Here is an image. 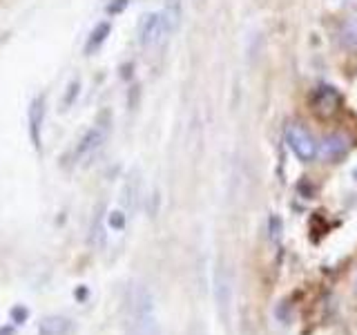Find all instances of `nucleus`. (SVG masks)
<instances>
[{
  "mask_svg": "<svg viewBox=\"0 0 357 335\" xmlns=\"http://www.w3.org/2000/svg\"><path fill=\"white\" fill-rule=\"evenodd\" d=\"M9 318H11V322L14 324H25L27 322V318H29V311L25 308V306H14L9 311Z\"/></svg>",
  "mask_w": 357,
  "mask_h": 335,
  "instance_id": "15",
  "label": "nucleus"
},
{
  "mask_svg": "<svg viewBox=\"0 0 357 335\" xmlns=\"http://www.w3.org/2000/svg\"><path fill=\"white\" fill-rule=\"evenodd\" d=\"M78 92H81V78L76 76V78H72V81H70V85H67V92L63 96V110H67L70 105L76 103Z\"/></svg>",
  "mask_w": 357,
  "mask_h": 335,
  "instance_id": "14",
  "label": "nucleus"
},
{
  "mask_svg": "<svg viewBox=\"0 0 357 335\" xmlns=\"http://www.w3.org/2000/svg\"><path fill=\"white\" fill-rule=\"evenodd\" d=\"M0 335H14V327H3L0 329Z\"/></svg>",
  "mask_w": 357,
  "mask_h": 335,
  "instance_id": "18",
  "label": "nucleus"
},
{
  "mask_svg": "<svg viewBox=\"0 0 357 335\" xmlns=\"http://www.w3.org/2000/svg\"><path fill=\"white\" fill-rule=\"evenodd\" d=\"M286 141H288V145L293 148V152L299 156L301 161H312L317 156L319 145L315 143V139H312L304 128L299 126V123H293V126H288V130H286Z\"/></svg>",
  "mask_w": 357,
  "mask_h": 335,
  "instance_id": "4",
  "label": "nucleus"
},
{
  "mask_svg": "<svg viewBox=\"0 0 357 335\" xmlns=\"http://www.w3.org/2000/svg\"><path fill=\"white\" fill-rule=\"evenodd\" d=\"M128 3H130V0H114V3H109V5H107V14H112V16H114V14H121V11L128 7Z\"/></svg>",
  "mask_w": 357,
  "mask_h": 335,
  "instance_id": "17",
  "label": "nucleus"
},
{
  "mask_svg": "<svg viewBox=\"0 0 357 335\" xmlns=\"http://www.w3.org/2000/svg\"><path fill=\"white\" fill-rule=\"evenodd\" d=\"M109 31H112V25L109 22H98V25L92 29V34H89V38L85 43V54H94L100 50V45H103L109 36Z\"/></svg>",
  "mask_w": 357,
  "mask_h": 335,
  "instance_id": "11",
  "label": "nucleus"
},
{
  "mask_svg": "<svg viewBox=\"0 0 357 335\" xmlns=\"http://www.w3.org/2000/svg\"><path fill=\"white\" fill-rule=\"evenodd\" d=\"M344 40L349 45H357V20L344 27Z\"/></svg>",
  "mask_w": 357,
  "mask_h": 335,
  "instance_id": "16",
  "label": "nucleus"
},
{
  "mask_svg": "<svg viewBox=\"0 0 357 335\" xmlns=\"http://www.w3.org/2000/svg\"><path fill=\"white\" fill-rule=\"evenodd\" d=\"M45 110H47V103H45V94H38L31 100L29 105V139L33 143V148L40 150V141H43V121H45Z\"/></svg>",
  "mask_w": 357,
  "mask_h": 335,
  "instance_id": "6",
  "label": "nucleus"
},
{
  "mask_svg": "<svg viewBox=\"0 0 357 335\" xmlns=\"http://www.w3.org/2000/svg\"><path fill=\"white\" fill-rule=\"evenodd\" d=\"M170 29H167L165 20H163V14H152L143 16L141 25H139V45L141 47H154V45H161L167 36H170Z\"/></svg>",
  "mask_w": 357,
  "mask_h": 335,
  "instance_id": "3",
  "label": "nucleus"
},
{
  "mask_svg": "<svg viewBox=\"0 0 357 335\" xmlns=\"http://www.w3.org/2000/svg\"><path fill=\"white\" fill-rule=\"evenodd\" d=\"M154 327L152 297L145 286H134L128 299V335H150Z\"/></svg>",
  "mask_w": 357,
  "mask_h": 335,
  "instance_id": "1",
  "label": "nucleus"
},
{
  "mask_svg": "<svg viewBox=\"0 0 357 335\" xmlns=\"http://www.w3.org/2000/svg\"><path fill=\"white\" fill-rule=\"evenodd\" d=\"M351 150V141L344 134H331L321 141L317 154L321 156L324 161H340L342 156H346Z\"/></svg>",
  "mask_w": 357,
  "mask_h": 335,
  "instance_id": "7",
  "label": "nucleus"
},
{
  "mask_svg": "<svg viewBox=\"0 0 357 335\" xmlns=\"http://www.w3.org/2000/svg\"><path fill=\"white\" fill-rule=\"evenodd\" d=\"M161 14H163L167 29L174 34L178 22H181V0H165V7H163Z\"/></svg>",
  "mask_w": 357,
  "mask_h": 335,
  "instance_id": "12",
  "label": "nucleus"
},
{
  "mask_svg": "<svg viewBox=\"0 0 357 335\" xmlns=\"http://www.w3.org/2000/svg\"><path fill=\"white\" fill-rule=\"evenodd\" d=\"M128 219H130L128 212L123 210V208H116V210L107 212L105 223H107V228H109V230L121 232V230H126V226H128Z\"/></svg>",
  "mask_w": 357,
  "mask_h": 335,
  "instance_id": "13",
  "label": "nucleus"
},
{
  "mask_svg": "<svg viewBox=\"0 0 357 335\" xmlns=\"http://www.w3.org/2000/svg\"><path fill=\"white\" fill-rule=\"evenodd\" d=\"M105 217H107V210H105V204H98L96 210H94V219H92V226H89V244L94 246V248H103L105 246V237H107V223H105Z\"/></svg>",
  "mask_w": 357,
  "mask_h": 335,
  "instance_id": "9",
  "label": "nucleus"
},
{
  "mask_svg": "<svg viewBox=\"0 0 357 335\" xmlns=\"http://www.w3.org/2000/svg\"><path fill=\"white\" fill-rule=\"evenodd\" d=\"M137 199H139V172L132 170L126 177V184H123V190H121V208L126 210L130 217L134 208H137Z\"/></svg>",
  "mask_w": 357,
  "mask_h": 335,
  "instance_id": "10",
  "label": "nucleus"
},
{
  "mask_svg": "<svg viewBox=\"0 0 357 335\" xmlns=\"http://www.w3.org/2000/svg\"><path fill=\"white\" fill-rule=\"evenodd\" d=\"M342 107V94L335 87H319L315 94H312V110L317 112L321 119H331L340 112Z\"/></svg>",
  "mask_w": 357,
  "mask_h": 335,
  "instance_id": "5",
  "label": "nucleus"
},
{
  "mask_svg": "<svg viewBox=\"0 0 357 335\" xmlns=\"http://www.w3.org/2000/svg\"><path fill=\"white\" fill-rule=\"evenodd\" d=\"M355 286H357V282H355Z\"/></svg>",
  "mask_w": 357,
  "mask_h": 335,
  "instance_id": "19",
  "label": "nucleus"
},
{
  "mask_svg": "<svg viewBox=\"0 0 357 335\" xmlns=\"http://www.w3.org/2000/svg\"><path fill=\"white\" fill-rule=\"evenodd\" d=\"M107 134H109V112H100L98 121L83 134L81 141L76 143L74 163L76 161H85V159H89V156H94L100 148H103Z\"/></svg>",
  "mask_w": 357,
  "mask_h": 335,
  "instance_id": "2",
  "label": "nucleus"
},
{
  "mask_svg": "<svg viewBox=\"0 0 357 335\" xmlns=\"http://www.w3.org/2000/svg\"><path fill=\"white\" fill-rule=\"evenodd\" d=\"M74 322L65 315H45L38 322V335H72Z\"/></svg>",
  "mask_w": 357,
  "mask_h": 335,
  "instance_id": "8",
  "label": "nucleus"
}]
</instances>
